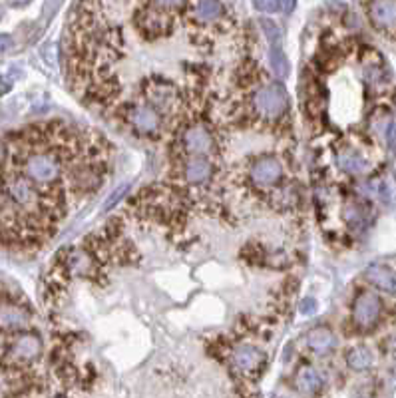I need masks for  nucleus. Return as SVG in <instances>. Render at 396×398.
Wrapping results in <instances>:
<instances>
[{
    "mask_svg": "<svg viewBox=\"0 0 396 398\" xmlns=\"http://www.w3.org/2000/svg\"><path fill=\"white\" fill-rule=\"evenodd\" d=\"M289 94L285 86L277 80L261 78L245 88L241 108L243 116L257 128H273L289 114Z\"/></svg>",
    "mask_w": 396,
    "mask_h": 398,
    "instance_id": "1",
    "label": "nucleus"
},
{
    "mask_svg": "<svg viewBox=\"0 0 396 398\" xmlns=\"http://www.w3.org/2000/svg\"><path fill=\"white\" fill-rule=\"evenodd\" d=\"M44 343L38 333L20 331L2 352V364L6 369H28L42 357Z\"/></svg>",
    "mask_w": 396,
    "mask_h": 398,
    "instance_id": "2",
    "label": "nucleus"
},
{
    "mask_svg": "<svg viewBox=\"0 0 396 398\" xmlns=\"http://www.w3.org/2000/svg\"><path fill=\"white\" fill-rule=\"evenodd\" d=\"M186 18L198 30H217L227 20V8L221 0H189Z\"/></svg>",
    "mask_w": 396,
    "mask_h": 398,
    "instance_id": "3",
    "label": "nucleus"
},
{
    "mask_svg": "<svg viewBox=\"0 0 396 398\" xmlns=\"http://www.w3.org/2000/svg\"><path fill=\"white\" fill-rule=\"evenodd\" d=\"M134 26L142 36L153 40V38L168 36L174 32L175 16L148 4H139V8L134 14Z\"/></svg>",
    "mask_w": 396,
    "mask_h": 398,
    "instance_id": "4",
    "label": "nucleus"
},
{
    "mask_svg": "<svg viewBox=\"0 0 396 398\" xmlns=\"http://www.w3.org/2000/svg\"><path fill=\"white\" fill-rule=\"evenodd\" d=\"M229 364L241 378H257L263 369L267 366V355L265 350L251 343H241L231 350Z\"/></svg>",
    "mask_w": 396,
    "mask_h": 398,
    "instance_id": "5",
    "label": "nucleus"
},
{
    "mask_svg": "<svg viewBox=\"0 0 396 398\" xmlns=\"http://www.w3.org/2000/svg\"><path fill=\"white\" fill-rule=\"evenodd\" d=\"M383 298L372 291H360L353 301V323L359 331H372L383 319Z\"/></svg>",
    "mask_w": 396,
    "mask_h": 398,
    "instance_id": "6",
    "label": "nucleus"
},
{
    "mask_svg": "<svg viewBox=\"0 0 396 398\" xmlns=\"http://www.w3.org/2000/svg\"><path fill=\"white\" fill-rule=\"evenodd\" d=\"M128 125L139 136H158L161 130V112L148 102H134L125 108Z\"/></svg>",
    "mask_w": 396,
    "mask_h": 398,
    "instance_id": "7",
    "label": "nucleus"
},
{
    "mask_svg": "<svg viewBox=\"0 0 396 398\" xmlns=\"http://www.w3.org/2000/svg\"><path fill=\"white\" fill-rule=\"evenodd\" d=\"M179 146L187 156H205L210 158L215 151V136L207 124L203 122H191L182 130Z\"/></svg>",
    "mask_w": 396,
    "mask_h": 398,
    "instance_id": "8",
    "label": "nucleus"
},
{
    "mask_svg": "<svg viewBox=\"0 0 396 398\" xmlns=\"http://www.w3.org/2000/svg\"><path fill=\"white\" fill-rule=\"evenodd\" d=\"M285 177L283 162L275 156H261L249 167V179L257 189H273L281 186Z\"/></svg>",
    "mask_w": 396,
    "mask_h": 398,
    "instance_id": "9",
    "label": "nucleus"
},
{
    "mask_svg": "<svg viewBox=\"0 0 396 398\" xmlns=\"http://www.w3.org/2000/svg\"><path fill=\"white\" fill-rule=\"evenodd\" d=\"M369 18L381 32H396V0H369Z\"/></svg>",
    "mask_w": 396,
    "mask_h": 398,
    "instance_id": "10",
    "label": "nucleus"
},
{
    "mask_svg": "<svg viewBox=\"0 0 396 398\" xmlns=\"http://www.w3.org/2000/svg\"><path fill=\"white\" fill-rule=\"evenodd\" d=\"M179 174L189 186H203L213 175V162L205 156H187V160L182 162Z\"/></svg>",
    "mask_w": 396,
    "mask_h": 398,
    "instance_id": "11",
    "label": "nucleus"
},
{
    "mask_svg": "<svg viewBox=\"0 0 396 398\" xmlns=\"http://www.w3.org/2000/svg\"><path fill=\"white\" fill-rule=\"evenodd\" d=\"M32 315L25 305L2 303L0 305V333H20L28 329Z\"/></svg>",
    "mask_w": 396,
    "mask_h": 398,
    "instance_id": "12",
    "label": "nucleus"
},
{
    "mask_svg": "<svg viewBox=\"0 0 396 398\" xmlns=\"http://www.w3.org/2000/svg\"><path fill=\"white\" fill-rule=\"evenodd\" d=\"M305 343H307V348L315 355H329L333 352L334 347H336V336H334L333 329L327 327V324H317L313 327L309 333L305 335Z\"/></svg>",
    "mask_w": 396,
    "mask_h": 398,
    "instance_id": "13",
    "label": "nucleus"
},
{
    "mask_svg": "<svg viewBox=\"0 0 396 398\" xmlns=\"http://www.w3.org/2000/svg\"><path fill=\"white\" fill-rule=\"evenodd\" d=\"M364 279L372 287H376L378 291L388 293V295H396V271L392 267L383 265V263L369 265L367 271H364Z\"/></svg>",
    "mask_w": 396,
    "mask_h": 398,
    "instance_id": "14",
    "label": "nucleus"
},
{
    "mask_svg": "<svg viewBox=\"0 0 396 398\" xmlns=\"http://www.w3.org/2000/svg\"><path fill=\"white\" fill-rule=\"evenodd\" d=\"M336 163H339V167L345 172V174H350V175H362L369 172V167H371V163L369 160L357 151V149L353 148H347V149H341L339 151V156H336Z\"/></svg>",
    "mask_w": 396,
    "mask_h": 398,
    "instance_id": "15",
    "label": "nucleus"
},
{
    "mask_svg": "<svg viewBox=\"0 0 396 398\" xmlns=\"http://www.w3.org/2000/svg\"><path fill=\"white\" fill-rule=\"evenodd\" d=\"M295 386L301 394H317L325 386V376L315 366L305 364L295 374Z\"/></svg>",
    "mask_w": 396,
    "mask_h": 398,
    "instance_id": "16",
    "label": "nucleus"
},
{
    "mask_svg": "<svg viewBox=\"0 0 396 398\" xmlns=\"http://www.w3.org/2000/svg\"><path fill=\"white\" fill-rule=\"evenodd\" d=\"M345 361H347V366L350 371L362 373V371H369L374 364V355L367 345H357V347L348 348Z\"/></svg>",
    "mask_w": 396,
    "mask_h": 398,
    "instance_id": "17",
    "label": "nucleus"
},
{
    "mask_svg": "<svg viewBox=\"0 0 396 398\" xmlns=\"http://www.w3.org/2000/svg\"><path fill=\"white\" fill-rule=\"evenodd\" d=\"M269 60H271L273 74L277 76L279 80H285L287 76H289L291 66H289V58L285 56V50L281 46V42L269 44Z\"/></svg>",
    "mask_w": 396,
    "mask_h": 398,
    "instance_id": "18",
    "label": "nucleus"
},
{
    "mask_svg": "<svg viewBox=\"0 0 396 398\" xmlns=\"http://www.w3.org/2000/svg\"><path fill=\"white\" fill-rule=\"evenodd\" d=\"M259 25L269 44H277V42H281V28L277 26V22H273L271 18H259Z\"/></svg>",
    "mask_w": 396,
    "mask_h": 398,
    "instance_id": "19",
    "label": "nucleus"
},
{
    "mask_svg": "<svg viewBox=\"0 0 396 398\" xmlns=\"http://www.w3.org/2000/svg\"><path fill=\"white\" fill-rule=\"evenodd\" d=\"M128 191H130V186H128V184L118 187V189L111 193L110 198L106 199V203H104V212H110V210H114V207H116V205H118V203L125 198V193H128Z\"/></svg>",
    "mask_w": 396,
    "mask_h": 398,
    "instance_id": "20",
    "label": "nucleus"
},
{
    "mask_svg": "<svg viewBox=\"0 0 396 398\" xmlns=\"http://www.w3.org/2000/svg\"><path fill=\"white\" fill-rule=\"evenodd\" d=\"M255 8H259L263 13H277L279 11V2L277 0H253Z\"/></svg>",
    "mask_w": 396,
    "mask_h": 398,
    "instance_id": "21",
    "label": "nucleus"
},
{
    "mask_svg": "<svg viewBox=\"0 0 396 398\" xmlns=\"http://www.w3.org/2000/svg\"><path fill=\"white\" fill-rule=\"evenodd\" d=\"M315 311H317V301H315V298L307 297L303 303H301V313H303L305 317L315 315Z\"/></svg>",
    "mask_w": 396,
    "mask_h": 398,
    "instance_id": "22",
    "label": "nucleus"
},
{
    "mask_svg": "<svg viewBox=\"0 0 396 398\" xmlns=\"http://www.w3.org/2000/svg\"><path fill=\"white\" fill-rule=\"evenodd\" d=\"M13 38L8 36V34H0V54L8 52V50L13 48Z\"/></svg>",
    "mask_w": 396,
    "mask_h": 398,
    "instance_id": "23",
    "label": "nucleus"
},
{
    "mask_svg": "<svg viewBox=\"0 0 396 398\" xmlns=\"http://www.w3.org/2000/svg\"><path fill=\"white\" fill-rule=\"evenodd\" d=\"M277 2H279V11H283L285 14L293 13L297 4V0H277Z\"/></svg>",
    "mask_w": 396,
    "mask_h": 398,
    "instance_id": "24",
    "label": "nucleus"
},
{
    "mask_svg": "<svg viewBox=\"0 0 396 398\" xmlns=\"http://www.w3.org/2000/svg\"><path fill=\"white\" fill-rule=\"evenodd\" d=\"M384 348H386V352H388L390 357H395L396 359V335L390 336V338L384 343Z\"/></svg>",
    "mask_w": 396,
    "mask_h": 398,
    "instance_id": "25",
    "label": "nucleus"
},
{
    "mask_svg": "<svg viewBox=\"0 0 396 398\" xmlns=\"http://www.w3.org/2000/svg\"><path fill=\"white\" fill-rule=\"evenodd\" d=\"M6 158H8V146H6V142L0 137V165L6 162Z\"/></svg>",
    "mask_w": 396,
    "mask_h": 398,
    "instance_id": "26",
    "label": "nucleus"
},
{
    "mask_svg": "<svg viewBox=\"0 0 396 398\" xmlns=\"http://www.w3.org/2000/svg\"><path fill=\"white\" fill-rule=\"evenodd\" d=\"M388 142H390L392 148H396V125H390V128H388Z\"/></svg>",
    "mask_w": 396,
    "mask_h": 398,
    "instance_id": "27",
    "label": "nucleus"
},
{
    "mask_svg": "<svg viewBox=\"0 0 396 398\" xmlns=\"http://www.w3.org/2000/svg\"><path fill=\"white\" fill-rule=\"evenodd\" d=\"M0 16H2V13H0Z\"/></svg>",
    "mask_w": 396,
    "mask_h": 398,
    "instance_id": "28",
    "label": "nucleus"
}]
</instances>
